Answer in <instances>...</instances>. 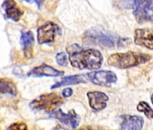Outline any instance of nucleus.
<instances>
[{"mask_svg":"<svg viewBox=\"0 0 153 130\" xmlns=\"http://www.w3.org/2000/svg\"><path fill=\"white\" fill-rule=\"evenodd\" d=\"M0 94H11L16 96L17 94L16 85L10 80L0 79Z\"/></svg>","mask_w":153,"mask_h":130,"instance_id":"nucleus-16","label":"nucleus"},{"mask_svg":"<svg viewBox=\"0 0 153 130\" xmlns=\"http://www.w3.org/2000/svg\"><path fill=\"white\" fill-rule=\"evenodd\" d=\"M137 109L140 112H143L145 116L149 118H153V109L145 101H140L137 105Z\"/></svg>","mask_w":153,"mask_h":130,"instance_id":"nucleus-17","label":"nucleus"},{"mask_svg":"<svg viewBox=\"0 0 153 130\" xmlns=\"http://www.w3.org/2000/svg\"><path fill=\"white\" fill-rule=\"evenodd\" d=\"M121 128L123 130H140L143 126L144 120L139 116L123 115L122 116Z\"/></svg>","mask_w":153,"mask_h":130,"instance_id":"nucleus-12","label":"nucleus"},{"mask_svg":"<svg viewBox=\"0 0 153 130\" xmlns=\"http://www.w3.org/2000/svg\"><path fill=\"white\" fill-rule=\"evenodd\" d=\"M25 1H26L28 3H35L38 6V7L41 8L42 4H43V2H44V0H25Z\"/></svg>","mask_w":153,"mask_h":130,"instance_id":"nucleus-21","label":"nucleus"},{"mask_svg":"<svg viewBox=\"0 0 153 130\" xmlns=\"http://www.w3.org/2000/svg\"><path fill=\"white\" fill-rule=\"evenodd\" d=\"M88 98L89 100L90 107L96 110L99 111L105 108L107 101L109 99L108 96L101 91H91L88 93Z\"/></svg>","mask_w":153,"mask_h":130,"instance_id":"nucleus-10","label":"nucleus"},{"mask_svg":"<svg viewBox=\"0 0 153 130\" xmlns=\"http://www.w3.org/2000/svg\"><path fill=\"white\" fill-rule=\"evenodd\" d=\"M34 43V36L31 31L22 32L21 34V44L24 47L25 56L31 58L33 55V45Z\"/></svg>","mask_w":153,"mask_h":130,"instance_id":"nucleus-14","label":"nucleus"},{"mask_svg":"<svg viewBox=\"0 0 153 130\" xmlns=\"http://www.w3.org/2000/svg\"><path fill=\"white\" fill-rule=\"evenodd\" d=\"M134 42L136 44L153 50V31L149 29H136L134 33Z\"/></svg>","mask_w":153,"mask_h":130,"instance_id":"nucleus-9","label":"nucleus"},{"mask_svg":"<svg viewBox=\"0 0 153 130\" xmlns=\"http://www.w3.org/2000/svg\"><path fill=\"white\" fill-rule=\"evenodd\" d=\"M64 74L63 72L58 71L54 69L51 66H49L47 64H42L38 67L33 68L29 73L28 76L31 77H58V76H62Z\"/></svg>","mask_w":153,"mask_h":130,"instance_id":"nucleus-11","label":"nucleus"},{"mask_svg":"<svg viewBox=\"0 0 153 130\" xmlns=\"http://www.w3.org/2000/svg\"><path fill=\"white\" fill-rule=\"evenodd\" d=\"M88 80L93 82L96 85L103 87H110L113 83L116 82L117 76L115 73L110 71H99L93 72L87 74Z\"/></svg>","mask_w":153,"mask_h":130,"instance_id":"nucleus-6","label":"nucleus"},{"mask_svg":"<svg viewBox=\"0 0 153 130\" xmlns=\"http://www.w3.org/2000/svg\"><path fill=\"white\" fill-rule=\"evenodd\" d=\"M56 61L60 66H67L68 65V56L66 55L65 52H59L56 55Z\"/></svg>","mask_w":153,"mask_h":130,"instance_id":"nucleus-18","label":"nucleus"},{"mask_svg":"<svg viewBox=\"0 0 153 130\" xmlns=\"http://www.w3.org/2000/svg\"><path fill=\"white\" fill-rule=\"evenodd\" d=\"M72 94H73V90H72V89H70V88H66V89H64V90H62V95H63L64 97H66V98L70 97Z\"/></svg>","mask_w":153,"mask_h":130,"instance_id":"nucleus-20","label":"nucleus"},{"mask_svg":"<svg viewBox=\"0 0 153 130\" xmlns=\"http://www.w3.org/2000/svg\"><path fill=\"white\" fill-rule=\"evenodd\" d=\"M151 102H152V104H153V94H152V96H151Z\"/></svg>","mask_w":153,"mask_h":130,"instance_id":"nucleus-22","label":"nucleus"},{"mask_svg":"<svg viewBox=\"0 0 153 130\" xmlns=\"http://www.w3.org/2000/svg\"><path fill=\"white\" fill-rule=\"evenodd\" d=\"M2 8L5 10L7 17L14 22H18L23 16V11L17 7L15 0H5L2 4Z\"/></svg>","mask_w":153,"mask_h":130,"instance_id":"nucleus-13","label":"nucleus"},{"mask_svg":"<svg viewBox=\"0 0 153 130\" xmlns=\"http://www.w3.org/2000/svg\"><path fill=\"white\" fill-rule=\"evenodd\" d=\"M88 81L87 75H71L63 78L59 82L54 84L51 89H57L61 86H68V85H75L79 83H84Z\"/></svg>","mask_w":153,"mask_h":130,"instance_id":"nucleus-15","label":"nucleus"},{"mask_svg":"<svg viewBox=\"0 0 153 130\" xmlns=\"http://www.w3.org/2000/svg\"><path fill=\"white\" fill-rule=\"evenodd\" d=\"M51 117L57 118L63 125L68 126L71 128H76L79 126V121H80L79 116L75 113L74 110H70L68 113L65 114L62 112V110L60 108H59V109H56L53 112H51Z\"/></svg>","mask_w":153,"mask_h":130,"instance_id":"nucleus-8","label":"nucleus"},{"mask_svg":"<svg viewBox=\"0 0 153 130\" xmlns=\"http://www.w3.org/2000/svg\"><path fill=\"white\" fill-rule=\"evenodd\" d=\"M67 52L72 66L80 70H97L103 62L101 52L95 49H84L74 43L67 48Z\"/></svg>","mask_w":153,"mask_h":130,"instance_id":"nucleus-1","label":"nucleus"},{"mask_svg":"<svg viewBox=\"0 0 153 130\" xmlns=\"http://www.w3.org/2000/svg\"><path fill=\"white\" fill-rule=\"evenodd\" d=\"M63 103V99L56 93H48L39 96L30 103V108L33 109L45 110L53 112Z\"/></svg>","mask_w":153,"mask_h":130,"instance_id":"nucleus-4","label":"nucleus"},{"mask_svg":"<svg viewBox=\"0 0 153 130\" xmlns=\"http://www.w3.org/2000/svg\"><path fill=\"white\" fill-rule=\"evenodd\" d=\"M85 39L89 43L106 47H114L118 43V38L113 34L97 28H93L85 34Z\"/></svg>","mask_w":153,"mask_h":130,"instance_id":"nucleus-5","label":"nucleus"},{"mask_svg":"<svg viewBox=\"0 0 153 130\" xmlns=\"http://www.w3.org/2000/svg\"><path fill=\"white\" fill-rule=\"evenodd\" d=\"M150 60V56L141 52H127L114 53L108 58V64L118 69H127L147 62Z\"/></svg>","mask_w":153,"mask_h":130,"instance_id":"nucleus-3","label":"nucleus"},{"mask_svg":"<svg viewBox=\"0 0 153 130\" xmlns=\"http://www.w3.org/2000/svg\"><path fill=\"white\" fill-rule=\"evenodd\" d=\"M59 33V27L52 22H48L42 26H41L37 31L38 43L40 44L52 43L54 41L56 34Z\"/></svg>","mask_w":153,"mask_h":130,"instance_id":"nucleus-7","label":"nucleus"},{"mask_svg":"<svg viewBox=\"0 0 153 130\" xmlns=\"http://www.w3.org/2000/svg\"><path fill=\"white\" fill-rule=\"evenodd\" d=\"M117 7L133 8V15L138 23L153 21V0H114Z\"/></svg>","mask_w":153,"mask_h":130,"instance_id":"nucleus-2","label":"nucleus"},{"mask_svg":"<svg viewBox=\"0 0 153 130\" xmlns=\"http://www.w3.org/2000/svg\"><path fill=\"white\" fill-rule=\"evenodd\" d=\"M9 129H16V130H23L27 129V126L24 123H15L9 126Z\"/></svg>","mask_w":153,"mask_h":130,"instance_id":"nucleus-19","label":"nucleus"}]
</instances>
